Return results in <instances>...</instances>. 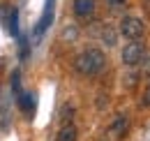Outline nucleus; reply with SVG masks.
I'll use <instances>...</instances> for the list:
<instances>
[{"mask_svg": "<svg viewBox=\"0 0 150 141\" xmlns=\"http://www.w3.org/2000/svg\"><path fill=\"white\" fill-rule=\"evenodd\" d=\"M74 14L79 19H90L95 14V0H74Z\"/></svg>", "mask_w": 150, "mask_h": 141, "instance_id": "5", "label": "nucleus"}, {"mask_svg": "<svg viewBox=\"0 0 150 141\" xmlns=\"http://www.w3.org/2000/svg\"><path fill=\"white\" fill-rule=\"evenodd\" d=\"M104 37H106V42H109V44L115 42V35H113V30L109 28V26H102V39H104Z\"/></svg>", "mask_w": 150, "mask_h": 141, "instance_id": "9", "label": "nucleus"}, {"mask_svg": "<svg viewBox=\"0 0 150 141\" xmlns=\"http://www.w3.org/2000/svg\"><path fill=\"white\" fill-rule=\"evenodd\" d=\"M62 37H65V39H67V37H69V39H74V37H76V28H72V26H69V28H65V30H62Z\"/></svg>", "mask_w": 150, "mask_h": 141, "instance_id": "10", "label": "nucleus"}, {"mask_svg": "<svg viewBox=\"0 0 150 141\" xmlns=\"http://www.w3.org/2000/svg\"><path fill=\"white\" fill-rule=\"evenodd\" d=\"M106 67V56L97 49H88V51H81L74 60V70L83 76H97L99 72Z\"/></svg>", "mask_w": 150, "mask_h": 141, "instance_id": "1", "label": "nucleus"}, {"mask_svg": "<svg viewBox=\"0 0 150 141\" xmlns=\"http://www.w3.org/2000/svg\"><path fill=\"white\" fill-rule=\"evenodd\" d=\"M143 76H150V58L143 63Z\"/></svg>", "mask_w": 150, "mask_h": 141, "instance_id": "12", "label": "nucleus"}, {"mask_svg": "<svg viewBox=\"0 0 150 141\" xmlns=\"http://www.w3.org/2000/svg\"><path fill=\"white\" fill-rule=\"evenodd\" d=\"M146 12L150 14V0H146Z\"/></svg>", "mask_w": 150, "mask_h": 141, "instance_id": "13", "label": "nucleus"}, {"mask_svg": "<svg viewBox=\"0 0 150 141\" xmlns=\"http://www.w3.org/2000/svg\"><path fill=\"white\" fill-rule=\"evenodd\" d=\"M120 33L125 37H129L132 42L134 39H141L143 37V33H146V26H143V21L136 16H127L122 19V23H120Z\"/></svg>", "mask_w": 150, "mask_h": 141, "instance_id": "3", "label": "nucleus"}, {"mask_svg": "<svg viewBox=\"0 0 150 141\" xmlns=\"http://www.w3.org/2000/svg\"><path fill=\"white\" fill-rule=\"evenodd\" d=\"M106 134H109V139H111V141H120L125 134H127V118H115Z\"/></svg>", "mask_w": 150, "mask_h": 141, "instance_id": "4", "label": "nucleus"}, {"mask_svg": "<svg viewBox=\"0 0 150 141\" xmlns=\"http://www.w3.org/2000/svg\"><path fill=\"white\" fill-rule=\"evenodd\" d=\"M143 104L150 106V83H148V88H146V93H143Z\"/></svg>", "mask_w": 150, "mask_h": 141, "instance_id": "11", "label": "nucleus"}, {"mask_svg": "<svg viewBox=\"0 0 150 141\" xmlns=\"http://www.w3.org/2000/svg\"><path fill=\"white\" fill-rule=\"evenodd\" d=\"M19 104H21V109H23L25 113L33 111V97H30V93H21L19 95Z\"/></svg>", "mask_w": 150, "mask_h": 141, "instance_id": "8", "label": "nucleus"}, {"mask_svg": "<svg viewBox=\"0 0 150 141\" xmlns=\"http://www.w3.org/2000/svg\"><path fill=\"white\" fill-rule=\"evenodd\" d=\"M56 141H76V127L67 123L62 130H60V132H58Z\"/></svg>", "mask_w": 150, "mask_h": 141, "instance_id": "6", "label": "nucleus"}, {"mask_svg": "<svg viewBox=\"0 0 150 141\" xmlns=\"http://www.w3.org/2000/svg\"><path fill=\"white\" fill-rule=\"evenodd\" d=\"M7 30L12 35H19V16H16V9L9 7V23H7Z\"/></svg>", "mask_w": 150, "mask_h": 141, "instance_id": "7", "label": "nucleus"}, {"mask_svg": "<svg viewBox=\"0 0 150 141\" xmlns=\"http://www.w3.org/2000/svg\"><path fill=\"white\" fill-rule=\"evenodd\" d=\"M120 56H122V63H125V65H136V63H141V58L146 56V46H143L141 39H134V42H129V44L120 51Z\"/></svg>", "mask_w": 150, "mask_h": 141, "instance_id": "2", "label": "nucleus"}]
</instances>
